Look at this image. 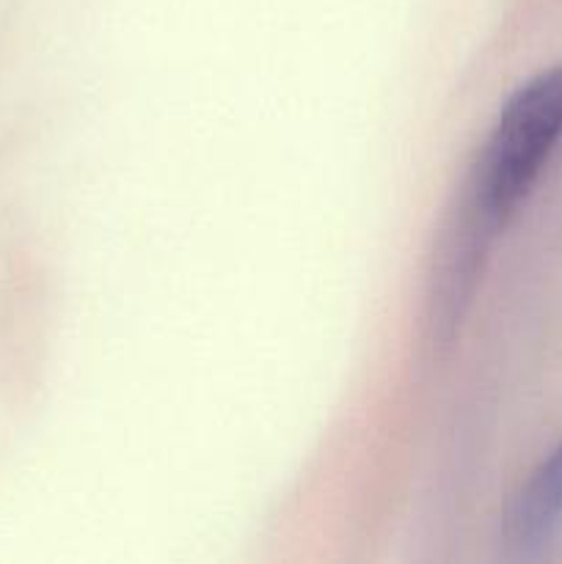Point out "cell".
I'll return each instance as SVG.
<instances>
[{
  "label": "cell",
  "instance_id": "1",
  "mask_svg": "<svg viewBox=\"0 0 562 564\" xmlns=\"http://www.w3.org/2000/svg\"><path fill=\"white\" fill-rule=\"evenodd\" d=\"M560 141L562 66H554L507 99L474 165L463 204L496 231L529 196Z\"/></svg>",
  "mask_w": 562,
  "mask_h": 564
},
{
  "label": "cell",
  "instance_id": "2",
  "mask_svg": "<svg viewBox=\"0 0 562 564\" xmlns=\"http://www.w3.org/2000/svg\"><path fill=\"white\" fill-rule=\"evenodd\" d=\"M562 521V444L534 468L507 516V540L521 554L545 545Z\"/></svg>",
  "mask_w": 562,
  "mask_h": 564
}]
</instances>
